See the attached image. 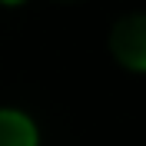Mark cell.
Returning <instances> with one entry per match:
<instances>
[{
    "label": "cell",
    "mask_w": 146,
    "mask_h": 146,
    "mask_svg": "<svg viewBox=\"0 0 146 146\" xmlns=\"http://www.w3.org/2000/svg\"><path fill=\"white\" fill-rule=\"evenodd\" d=\"M110 50L126 70L146 73V13H129L110 30Z\"/></svg>",
    "instance_id": "6da1fadb"
},
{
    "label": "cell",
    "mask_w": 146,
    "mask_h": 146,
    "mask_svg": "<svg viewBox=\"0 0 146 146\" xmlns=\"http://www.w3.org/2000/svg\"><path fill=\"white\" fill-rule=\"evenodd\" d=\"M36 123L20 110H0V146H36Z\"/></svg>",
    "instance_id": "7a4b0ae2"
},
{
    "label": "cell",
    "mask_w": 146,
    "mask_h": 146,
    "mask_svg": "<svg viewBox=\"0 0 146 146\" xmlns=\"http://www.w3.org/2000/svg\"><path fill=\"white\" fill-rule=\"evenodd\" d=\"M3 3H23V0H3Z\"/></svg>",
    "instance_id": "3957f363"
},
{
    "label": "cell",
    "mask_w": 146,
    "mask_h": 146,
    "mask_svg": "<svg viewBox=\"0 0 146 146\" xmlns=\"http://www.w3.org/2000/svg\"><path fill=\"white\" fill-rule=\"evenodd\" d=\"M60 3H76V0H60Z\"/></svg>",
    "instance_id": "277c9868"
}]
</instances>
